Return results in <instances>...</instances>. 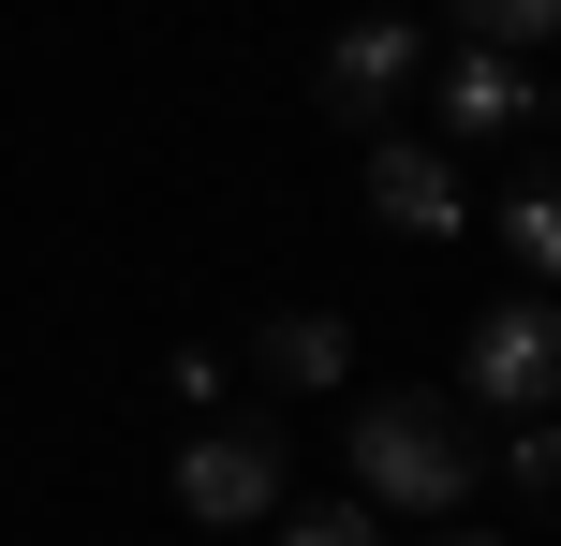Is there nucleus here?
<instances>
[{"label":"nucleus","instance_id":"6","mask_svg":"<svg viewBox=\"0 0 561 546\" xmlns=\"http://www.w3.org/2000/svg\"><path fill=\"white\" fill-rule=\"evenodd\" d=\"M399 74H414V30H399V15H355V30L325 45V118H385Z\"/></svg>","mask_w":561,"mask_h":546},{"label":"nucleus","instance_id":"10","mask_svg":"<svg viewBox=\"0 0 561 546\" xmlns=\"http://www.w3.org/2000/svg\"><path fill=\"white\" fill-rule=\"evenodd\" d=\"M503 473H517V502H547V488H561V443H547V414L503 443Z\"/></svg>","mask_w":561,"mask_h":546},{"label":"nucleus","instance_id":"12","mask_svg":"<svg viewBox=\"0 0 561 546\" xmlns=\"http://www.w3.org/2000/svg\"><path fill=\"white\" fill-rule=\"evenodd\" d=\"M458 546H488V532H458Z\"/></svg>","mask_w":561,"mask_h":546},{"label":"nucleus","instance_id":"2","mask_svg":"<svg viewBox=\"0 0 561 546\" xmlns=\"http://www.w3.org/2000/svg\"><path fill=\"white\" fill-rule=\"evenodd\" d=\"M458 399H488L503 429H533V414L561 399V325H547V295L473 311V340H458Z\"/></svg>","mask_w":561,"mask_h":546},{"label":"nucleus","instance_id":"3","mask_svg":"<svg viewBox=\"0 0 561 546\" xmlns=\"http://www.w3.org/2000/svg\"><path fill=\"white\" fill-rule=\"evenodd\" d=\"M178 502H193L207 532H252V518H280V429H193L178 443Z\"/></svg>","mask_w":561,"mask_h":546},{"label":"nucleus","instance_id":"4","mask_svg":"<svg viewBox=\"0 0 561 546\" xmlns=\"http://www.w3.org/2000/svg\"><path fill=\"white\" fill-rule=\"evenodd\" d=\"M369 207H385L399 236H458V222H473L458 163H444V148H414V133H385V148H369Z\"/></svg>","mask_w":561,"mask_h":546},{"label":"nucleus","instance_id":"9","mask_svg":"<svg viewBox=\"0 0 561 546\" xmlns=\"http://www.w3.org/2000/svg\"><path fill=\"white\" fill-rule=\"evenodd\" d=\"M503 252L547 281V252H561V207H547V177H517V193H503Z\"/></svg>","mask_w":561,"mask_h":546},{"label":"nucleus","instance_id":"8","mask_svg":"<svg viewBox=\"0 0 561 546\" xmlns=\"http://www.w3.org/2000/svg\"><path fill=\"white\" fill-rule=\"evenodd\" d=\"M561 30V0H458V45H503V59H533Z\"/></svg>","mask_w":561,"mask_h":546},{"label":"nucleus","instance_id":"11","mask_svg":"<svg viewBox=\"0 0 561 546\" xmlns=\"http://www.w3.org/2000/svg\"><path fill=\"white\" fill-rule=\"evenodd\" d=\"M280 546H385V518H369V502H325V518H296Z\"/></svg>","mask_w":561,"mask_h":546},{"label":"nucleus","instance_id":"5","mask_svg":"<svg viewBox=\"0 0 561 546\" xmlns=\"http://www.w3.org/2000/svg\"><path fill=\"white\" fill-rule=\"evenodd\" d=\"M533 118H547V89L517 74L503 45H458V59H444V133H458V148H473V133H533Z\"/></svg>","mask_w":561,"mask_h":546},{"label":"nucleus","instance_id":"1","mask_svg":"<svg viewBox=\"0 0 561 546\" xmlns=\"http://www.w3.org/2000/svg\"><path fill=\"white\" fill-rule=\"evenodd\" d=\"M355 488L385 502V518H458L473 502V399H444V384H385V399H355Z\"/></svg>","mask_w":561,"mask_h":546},{"label":"nucleus","instance_id":"7","mask_svg":"<svg viewBox=\"0 0 561 546\" xmlns=\"http://www.w3.org/2000/svg\"><path fill=\"white\" fill-rule=\"evenodd\" d=\"M252 370L310 399V384H340V370H355V340H340V311H266V325H252Z\"/></svg>","mask_w":561,"mask_h":546}]
</instances>
